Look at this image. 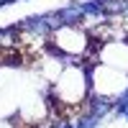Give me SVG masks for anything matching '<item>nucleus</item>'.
I'll return each mask as SVG.
<instances>
[{
	"mask_svg": "<svg viewBox=\"0 0 128 128\" xmlns=\"http://www.w3.org/2000/svg\"><path fill=\"white\" fill-rule=\"evenodd\" d=\"M87 82H90V95L92 98L115 100L128 87V72L105 67L100 62H92V64H87Z\"/></svg>",
	"mask_w": 128,
	"mask_h": 128,
	"instance_id": "nucleus-1",
	"label": "nucleus"
},
{
	"mask_svg": "<svg viewBox=\"0 0 128 128\" xmlns=\"http://www.w3.org/2000/svg\"><path fill=\"white\" fill-rule=\"evenodd\" d=\"M95 62L105 64V67L128 72V38H113L98 46L95 51Z\"/></svg>",
	"mask_w": 128,
	"mask_h": 128,
	"instance_id": "nucleus-3",
	"label": "nucleus"
},
{
	"mask_svg": "<svg viewBox=\"0 0 128 128\" xmlns=\"http://www.w3.org/2000/svg\"><path fill=\"white\" fill-rule=\"evenodd\" d=\"M120 118H123V120H126V123H128V108H126V110H123V115H120Z\"/></svg>",
	"mask_w": 128,
	"mask_h": 128,
	"instance_id": "nucleus-4",
	"label": "nucleus"
},
{
	"mask_svg": "<svg viewBox=\"0 0 128 128\" xmlns=\"http://www.w3.org/2000/svg\"><path fill=\"white\" fill-rule=\"evenodd\" d=\"M46 46L59 51L64 56H82L87 59L90 51V34L82 26H59L46 38Z\"/></svg>",
	"mask_w": 128,
	"mask_h": 128,
	"instance_id": "nucleus-2",
	"label": "nucleus"
}]
</instances>
